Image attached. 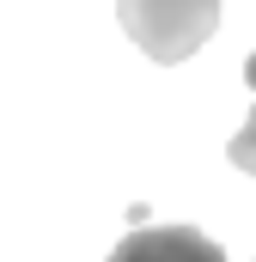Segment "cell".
Returning <instances> with one entry per match:
<instances>
[{"mask_svg": "<svg viewBox=\"0 0 256 262\" xmlns=\"http://www.w3.org/2000/svg\"><path fill=\"white\" fill-rule=\"evenodd\" d=\"M116 25L159 67H177L220 31V0H116Z\"/></svg>", "mask_w": 256, "mask_h": 262, "instance_id": "cell-1", "label": "cell"}, {"mask_svg": "<svg viewBox=\"0 0 256 262\" xmlns=\"http://www.w3.org/2000/svg\"><path fill=\"white\" fill-rule=\"evenodd\" d=\"M110 262H226V250L195 226H140L110 250Z\"/></svg>", "mask_w": 256, "mask_h": 262, "instance_id": "cell-2", "label": "cell"}, {"mask_svg": "<svg viewBox=\"0 0 256 262\" xmlns=\"http://www.w3.org/2000/svg\"><path fill=\"white\" fill-rule=\"evenodd\" d=\"M226 152H232V165H238V171H250V177H256V110H250L244 134H238V140H232Z\"/></svg>", "mask_w": 256, "mask_h": 262, "instance_id": "cell-3", "label": "cell"}, {"mask_svg": "<svg viewBox=\"0 0 256 262\" xmlns=\"http://www.w3.org/2000/svg\"><path fill=\"white\" fill-rule=\"evenodd\" d=\"M244 79H250V92H256V55H244Z\"/></svg>", "mask_w": 256, "mask_h": 262, "instance_id": "cell-4", "label": "cell"}]
</instances>
